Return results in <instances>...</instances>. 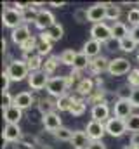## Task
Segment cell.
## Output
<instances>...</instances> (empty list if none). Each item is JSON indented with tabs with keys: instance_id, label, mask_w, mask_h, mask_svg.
Listing matches in <instances>:
<instances>
[{
	"instance_id": "obj_13",
	"label": "cell",
	"mask_w": 139,
	"mask_h": 149,
	"mask_svg": "<svg viewBox=\"0 0 139 149\" xmlns=\"http://www.w3.org/2000/svg\"><path fill=\"white\" fill-rule=\"evenodd\" d=\"M2 139L7 141V142H19L23 139V132H21V127L19 125H5L4 127V134H2Z\"/></svg>"
},
{
	"instance_id": "obj_34",
	"label": "cell",
	"mask_w": 139,
	"mask_h": 149,
	"mask_svg": "<svg viewBox=\"0 0 139 149\" xmlns=\"http://www.w3.org/2000/svg\"><path fill=\"white\" fill-rule=\"evenodd\" d=\"M85 101H87V102H91L92 106H98V104L106 102V101H104V90H103V88H96V90H94L87 99H85Z\"/></svg>"
},
{
	"instance_id": "obj_33",
	"label": "cell",
	"mask_w": 139,
	"mask_h": 149,
	"mask_svg": "<svg viewBox=\"0 0 139 149\" xmlns=\"http://www.w3.org/2000/svg\"><path fill=\"white\" fill-rule=\"evenodd\" d=\"M87 109V101H84V99H75V102H73V106H71V109H70V114L71 116H82L84 113Z\"/></svg>"
},
{
	"instance_id": "obj_11",
	"label": "cell",
	"mask_w": 139,
	"mask_h": 149,
	"mask_svg": "<svg viewBox=\"0 0 139 149\" xmlns=\"http://www.w3.org/2000/svg\"><path fill=\"white\" fill-rule=\"evenodd\" d=\"M49 80L51 78L44 71H35V73H30V76H28V85L33 90H42V88H47Z\"/></svg>"
},
{
	"instance_id": "obj_52",
	"label": "cell",
	"mask_w": 139,
	"mask_h": 149,
	"mask_svg": "<svg viewBox=\"0 0 139 149\" xmlns=\"http://www.w3.org/2000/svg\"><path fill=\"white\" fill-rule=\"evenodd\" d=\"M5 49H7V42H5V38H2V52L5 54Z\"/></svg>"
},
{
	"instance_id": "obj_44",
	"label": "cell",
	"mask_w": 139,
	"mask_h": 149,
	"mask_svg": "<svg viewBox=\"0 0 139 149\" xmlns=\"http://www.w3.org/2000/svg\"><path fill=\"white\" fill-rule=\"evenodd\" d=\"M11 78H9V74L7 71H2V94H5V92H9V85H11Z\"/></svg>"
},
{
	"instance_id": "obj_25",
	"label": "cell",
	"mask_w": 139,
	"mask_h": 149,
	"mask_svg": "<svg viewBox=\"0 0 139 149\" xmlns=\"http://www.w3.org/2000/svg\"><path fill=\"white\" fill-rule=\"evenodd\" d=\"M56 109H58V108H56V101H52V99H49V97L38 101V111L42 113V116L51 114V113H56Z\"/></svg>"
},
{
	"instance_id": "obj_41",
	"label": "cell",
	"mask_w": 139,
	"mask_h": 149,
	"mask_svg": "<svg viewBox=\"0 0 139 149\" xmlns=\"http://www.w3.org/2000/svg\"><path fill=\"white\" fill-rule=\"evenodd\" d=\"M37 16H38V12L35 10V5L32 9H28V10H25L23 12V23H32V21H37Z\"/></svg>"
},
{
	"instance_id": "obj_6",
	"label": "cell",
	"mask_w": 139,
	"mask_h": 149,
	"mask_svg": "<svg viewBox=\"0 0 139 149\" xmlns=\"http://www.w3.org/2000/svg\"><path fill=\"white\" fill-rule=\"evenodd\" d=\"M106 134H110L111 137H122L125 132H127V125H125V120H120V118H110L106 123Z\"/></svg>"
},
{
	"instance_id": "obj_35",
	"label": "cell",
	"mask_w": 139,
	"mask_h": 149,
	"mask_svg": "<svg viewBox=\"0 0 139 149\" xmlns=\"http://www.w3.org/2000/svg\"><path fill=\"white\" fill-rule=\"evenodd\" d=\"M54 137L58 139V141H61V142H71V139H73V132L66 128V127H61L59 130H56L54 132Z\"/></svg>"
},
{
	"instance_id": "obj_4",
	"label": "cell",
	"mask_w": 139,
	"mask_h": 149,
	"mask_svg": "<svg viewBox=\"0 0 139 149\" xmlns=\"http://www.w3.org/2000/svg\"><path fill=\"white\" fill-rule=\"evenodd\" d=\"M132 71V66L129 63V59L125 57H115L110 61V68H108V73L111 76H122V74H127Z\"/></svg>"
},
{
	"instance_id": "obj_9",
	"label": "cell",
	"mask_w": 139,
	"mask_h": 149,
	"mask_svg": "<svg viewBox=\"0 0 139 149\" xmlns=\"http://www.w3.org/2000/svg\"><path fill=\"white\" fill-rule=\"evenodd\" d=\"M56 24V19H54V14L51 10H38V16H37V21H35V26L42 31H47L51 26Z\"/></svg>"
},
{
	"instance_id": "obj_16",
	"label": "cell",
	"mask_w": 139,
	"mask_h": 149,
	"mask_svg": "<svg viewBox=\"0 0 139 149\" xmlns=\"http://www.w3.org/2000/svg\"><path fill=\"white\" fill-rule=\"evenodd\" d=\"M30 37H32V33H30V28H28L26 24H21V26H18L16 30L11 31V40H12L16 45H19V47H21Z\"/></svg>"
},
{
	"instance_id": "obj_36",
	"label": "cell",
	"mask_w": 139,
	"mask_h": 149,
	"mask_svg": "<svg viewBox=\"0 0 139 149\" xmlns=\"http://www.w3.org/2000/svg\"><path fill=\"white\" fill-rule=\"evenodd\" d=\"M77 54H78V52H75L73 49H66L65 52H61V56H59V61H61L63 64H66V66H73Z\"/></svg>"
},
{
	"instance_id": "obj_3",
	"label": "cell",
	"mask_w": 139,
	"mask_h": 149,
	"mask_svg": "<svg viewBox=\"0 0 139 149\" xmlns=\"http://www.w3.org/2000/svg\"><path fill=\"white\" fill-rule=\"evenodd\" d=\"M2 23H4L5 28L16 30L18 26L25 24V23H23V12H19V10L14 9V7H5L4 12H2Z\"/></svg>"
},
{
	"instance_id": "obj_37",
	"label": "cell",
	"mask_w": 139,
	"mask_h": 149,
	"mask_svg": "<svg viewBox=\"0 0 139 149\" xmlns=\"http://www.w3.org/2000/svg\"><path fill=\"white\" fill-rule=\"evenodd\" d=\"M125 125H127V130H129V132H132V134L139 132V114L138 113H132V114L125 120Z\"/></svg>"
},
{
	"instance_id": "obj_29",
	"label": "cell",
	"mask_w": 139,
	"mask_h": 149,
	"mask_svg": "<svg viewBox=\"0 0 139 149\" xmlns=\"http://www.w3.org/2000/svg\"><path fill=\"white\" fill-rule=\"evenodd\" d=\"M45 33H47V37L51 38L52 42H58V40H61L63 35H65V28H63V24H61V23H56V24H54V26H51Z\"/></svg>"
},
{
	"instance_id": "obj_18",
	"label": "cell",
	"mask_w": 139,
	"mask_h": 149,
	"mask_svg": "<svg viewBox=\"0 0 139 149\" xmlns=\"http://www.w3.org/2000/svg\"><path fill=\"white\" fill-rule=\"evenodd\" d=\"M91 142H92V141L89 139V135H87L85 132H82V130H75V132H73V139H71L70 144L73 146V149H87Z\"/></svg>"
},
{
	"instance_id": "obj_19",
	"label": "cell",
	"mask_w": 139,
	"mask_h": 149,
	"mask_svg": "<svg viewBox=\"0 0 139 149\" xmlns=\"http://www.w3.org/2000/svg\"><path fill=\"white\" fill-rule=\"evenodd\" d=\"M35 102V97L32 92H19L18 95H14V106H18L19 109H28L32 108V104Z\"/></svg>"
},
{
	"instance_id": "obj_17",
	"label": "cell",
	"mask_w": 139,
	"mask_h": 149,
	"mask_svg": "<svg viewBox=\"0 0 139 149\" xmlns=\"http://www.w3.org/2000/svg\"><path fill=\"white\" fill-rule=\"evenodd\" d=\"M108 68H110V61H108L104 56H98V57L91 59L89 70H91L92 74H103L104 71H108Z\"/></svg>"
},
{
	"instance_id": "obj_42",
	"label": "cell",
	"mask_w": 139,
	"mask_h": 149,
	"mask_svg": "<svg viewBox=\"0 0 139 149\" xmlns=\"http://www.w3.org/2000/svg\"><path fill=\"white\" fill-rule=\"evenodd\" d=\"M132 88H139V70H132L129 73V81H127Z\"/></svg>"
},
{
	"instance_id": "obj_21",
	"label": "cell",
	"mask_w": 139,
	"mask_h": 149,
	"mask_svg": "<svg viewBox=\"0 0 139 149\" xmlns=\"http://www.w3.org/2000/svg\"><path fill=\"white\" fill-rule=\"evenodd\" d=\"M101 42H98V40H87L85 43H84V49H82V52L87 56V57H91V59H94V57H98L99 56V52H101Z\"/></svg>"
},
{
	"instance_id": "obj_10",
	"label": "cell",
	"mask_w": 139,
	"mask_h": 149,
	"mask_svg": "<svg viewBox=\"0 0 139 149\" xmlns=\"http://www.w3.org/2000/svg\"><path fill=\"white\" fill-rule=\"evenodd\" d=\"M132 104L131 101H122V99H117L115 101V106H113V114L115 118H120V120H127L131 114H132Z\"/></svg>"
},
{
	"instance_id": "obj_28",
	"label": "cell",
	"mask_w": 139,
	"mask_h": 149,
	"mask_svg": "<svg viewBox=\"0 0 139 149\" xmlns=\"http://www.w3.org/2000/svg\"><path fill=\"white\" fill-rule=\"evenodd\" d=\"M73 102H75V97H71V95H63V97H59V99H56V108H58V111H68L71 109V106H73Z\"/></svg>"
},
{
	"instance_id": "obj_39",
	"label": "cell",
	"mask_w": 139,
	"mask_h": 149,
	"mask_svg": "<svg viewBox=\"0 0 139 149\" xmlns=\"http://www.w3.org/2000/svg\"><path fill=\"white\" fill-rule=\"evenodd\" d=\"M127 21L129 24L134 28V26H139V9L138 7H132L129 12H127Z\"/></svg>"
},
{
	"instance_id": "obj_7",
	"label": "cell",
	"mask_w": 139,
	"mask_h": 149,
	"mask_svg": "<svg viewBox=\"0 0 139 149\" xmlns=\"http://www.w3.org/2000/svg\"><path fill=\"white\" fill-rule=\"evenodd\" d=\"M106 5L108 3H94L87 9V16H89V23L98 24L103 23L106 19Z\"/></svg>"
},
{
	"instance_id": "obj_8",
	"label": "cell",
	"mask_w": 139,
	"mask_h": 149,
	"mask_svg": "<svg viewBox=\"0 0 139 149\" xmlns=\"http://www.w3.org/2000/svg\"><path fill=\"white\" fill-rule=\"evenodd\" d=\"M85 134L89 135L91 141H101L103 135L106 134V127H104V123H101V121L91 120V121L85 125Z\"/></svg>"
},
{
	"instance_id": "obj_26",
	"label": "cell",
	"mask_w": 139,
	"mask_h": 149,
	"mask_svg": "<svg viewBox=\"0 0 139 149\" xmlns=\"http://www.w3.org/2000/svg\"><path fill=\"white\" fill-rule=\"evenodd\" d=\"M59 57H56V56H51V57H47L45 61H44V66H42V71L47 74V76H51L52 73H56V70H58V66H59Z\"/></svg>"
},
{
	"instance_id": "obj_14",
	"label": "cell",
	"mask_w": 139,
	"mask_h": 149,
	"mask_svg": "<svg viewBox=\"0 0 139 149\" xmlns=\"http://www.w3.org/2000/svg\"><path fill=\"white\" fill-rule=\"evenodd\" d=\"M5 125H19L21 118H23V109H19L18 106H11L7 109H2Z\"/></svg>"
},
{
	"instance_id": "obj_38",
	"label": "cell",
	"mask_w": 139,
	"mask_h": 149,
	"mask_svg": "<svg viewBox=\"0 0 139 149\" xmlns=\"http://www.w3.org/2000/svg\"><path fill=\"white\" fill-rule=\"evenodd\" d=\"M132 87L127 83V85H122V87H118V90H117V99H122V101H131V95H132Z\"/></svg>"
},
{
	"instance_id": "obj_30",
	"label": "cell",
	"mask_w": 139,
	"mask_h": 149,
	"mask_svg": "<svg viewBox=\"0 0 139 149\" xmlns=\"http://www.w3.org/2000/svg\"><path fill=\"white\" fill-rule=\"evenodd\" d=\"M136 47H138V43H136V40L131 37V35L118 42V49H120L122 52H127V54L134 52V50H136Z\"/></svg>"
},
{
	"instance_id": "obj_5",
	"label": "cell",
	"mask_w": 139,
	"mask_h": 149,
	"mask_svg": "<svg viewBox=\"0 0 139 149\" xmlns=\"http://www.w3.org/2000/svg\"><path fill=\"white\" fill-rule=\"evenodd\" d=\"M91 37L92 40H98L101 43H106L110 42L113 35H111V26H108L106 23H98V24H92L91 28Z\"/></svg>"
},
{
	"instance_id": "obj_27",
	"label": "cell",
	"mask_w": 139,
	"mask_h": 149,
	"mask_svg": "<svg viewBox=\"0 0 139 149\" xmlns=\"http://www.w3.org/2000/svg\"><path fill=\"white\" fill-rule=\"evenodd\" d=\"M91 66V57H87L84 52H78L77 57H75V63H73V70L75 71H84Z\"/></svg>"
},
{
	"instance_id": "obj_1",
	"label": "cell",
	"mask_w": 139,
	"mask_h": 149,
	"mask_svg": "<svg viewBox=\"0 0 139 149\" xmlns=\"http://www.w3.org/2000/svg\"><path fill=\"white\" fill-rule=\"evenodd\" d=\"M5 71H7L9 78H11L12 81H23L25 78L30 76V70H28V66H26V63H25L23 59H14V61H11Z\"/></svg>"
},
{
	"instance_id": "obj_46",
	"label": "cell",
	"mask_w": 139,
	"mask_h": 149,
	"mask_svg": "<svg viewBox=\"0 0 139 149\" xmlns=\"http://www.w3.org/2000/svg\"><path fill=\"white\" fill-rule=\"evenodd\" d=\"M12 149H35V148L30 146V144H26V142H23V141H19V142L12 144Z\"/></svg>"
},
{
	"instance_id": "obj_2",
	"label": "cell",
	"mask_w": 139,
	"mask_h": 149,
	"mask_svg": "<svg viewBox=\"0 0 139 149\" xmlns=\"http://www.w3.org/2000/svg\"><path fill=\"white\" fill-rule=\"evenodd\" d=\"M68 78L66 76H52L51 80H49V83H47V92H49V95L51 97H63V95H66V90H68Z\"/></svg>"
},
{
	"instance_id": "obj_47",
	"label": "cell",
	"mask_w": 139,
	"mask_h": 149,
	"mask_svg": "<svg viewBox=\"0 0 139 149\" xmlns=\"http://www.w3.org/2000/svg\"><path fill=\"white\" fill-rule=\"evenodd\" d=\"M87 149H106V146L103 144V141H92Z\"/></svg>"
},
{
	"instance_id": "obj_48",
	"label": "cell",
	"mask_w": 139,
	"mask_h": 149,
	"mask_svg": "<svg viewBox=\"0 0 139 149\" xmlns=\"http://www.w3.org/2000/svg\"><path fill=\"white\" fill-rule=\"evenodd\" d=\"M131 37L136 40V43H139V26H134V28H131V33H129Z\"/></svg>"
},
{
	"instance_id": "obj_45",
	"label": "cell",
	"mask_w": 139,
	"mask_h": 149,
	"mask_svg": "<svg viewBox=\"0 0 139 149\" xmlns=\"http://www.w3.org/2000/svg\"><path fill=\"white\" fill-rule=\"evenodd\" d=\"M131 104L134 108H139V88L132 90V95H131Z\"/></svg>"
},
{
	"instance_id": "obj_40",
	"label": "cell",
	"mask_w": 139,
	"mask_h": 149,
	"mask_svg": "<svg viewBox=\"0 0 139 149\" xmlns=\"http://www.w3.org/2000/svg\"><path fill=\"white\" fill-rule=\"evenodd\" d=\"M73 19L77 21V23H80V24H84V23H87L89 21V16H87V9H77L75 12H73Z\"/></svg>"
},
{
	"instance_id": "obj_12",
	"label": "cell",
	"mask_w": 139,
	"mask_h": 149,
	"mask_svg": "<svg viewBox=\"0 0 139 149\" xmlns=\"http://www.w3.org/2000/svg\"><path fill=\"white\" fill-rule=\"evenodd\" d=\"M42 125H44V128L47 132H52L54 134L56 130H59L63 127V121H61V116L58 113H51V114L42 116Z\"/></svg>"
},
{
	"instance_id": "obj_22",
	"label": "cell",
	"mask_w": 139,
	"mask_h": 149,
	"mask_svg": "<svg viewBox=\"0 0 139 149\" xmlns=\"http://www.w3.org/2000/svg\"><path fill=\"white\" fill-rule=\"evenodd\" d=\"M52 40L47 37V33L44 31L40 37H38V45H37V54L38 56H47V54H51V50H52Z\"/></svg>"
},
{
	"instance_id": "obj_49",
	"label": "cell",
	"mask_w": 139,
	"mask_h": 149,
	"mask_svg": "<svg viewBox=\"0 0 139 149\" xmlns=\"http://www.w3.org/2000/svg\"><path fill=\"white\" fill-rule=\"evenodd\" d=\"M131 144L136 146V148H139V132H136V134L131 135Z\"/></svg>"
},
{
	"instance_id": "obj_51",
	"label": "cell",
	"mask_w": 139,
	"mask_h": 149,
	"mask_svg": "<svg viewBox=\"0 0 139 149\" xmlns=\"http://www.w3.org/2000/svg\"><path fill=\"white\" fill-rule=\"evenodd\" d=\"M106 45H108V47H110V50H115V49H113V47H115V45H117V47H118V42H117V40H113V38H111V40H110V42H106Z\"/></svg>"
},
{
	"instance_id": "obj_23",
	"label": "cell",
	"mask_w": 139,
	"mask_h": 149,
	"mask_svg": "<svg viewBox=\"0 0 139 149\" xmlns=\"http://www.w3.org/2000/svg\"><path fill=\"white\" fill-rule=\"evenodd\" d=\"M129 28H127V24L125 23H122V21H117V23H113V26H111V35H113V40H117V42H120V40H124L125 37H129Z\"/></svg>"
},
{
	"instance_id": "obj_43",
	"label": "cell",
	"mask_w": 139,
	"mask_h": 149,
	"mask_svg": "<svg viewBox=\"0 0 139 149\" xmlns=\"http://www.w3.org/2000/svg\"><path fill=\"white\" fill-rule=\"evenodd\" d=\"M11 106H14V95H11V92L2 94V109H7Z\"/></svg>"
},
{
	"instance_id": "obj_53",
	"label": "cell",
	"mask_w": 139,
	"mask_h": 149,
	"mask_svg": "<svg viewBox=\"0 0 139 149\" xmlns=\"http://www.w3.org/2000/svg\"><path fill=\"white\" fill-rule=\"evenodd\" d=\"M124 149H139V148H136V146H132V144H127V146H125Z\"/></svg>"
},
{
	"instance_id": "obj_54",
	"label": "cell",
	"mask_w": 139,
	"mask_h": 149,
	"mask_svg": "<svg viewBox=\"0 0 139 149\" xmlns=\"http://www.w3.org/2000/svg\"><path fill=\"white\" fill-rule=\"evenodd\" d=\"M138 63H139V52H138Z\"/></svg>"
},
{
	"instance_id": "obj_20",
	"label": "cell",
	"mask_w": 139,
	"mask_h": 149,
	"mask_svg": "<svg viewBox=\"0 0 139 149\" xmlns=\"http://www.w3.org/2000/svg\"><path fill=\"white\" fill-rule=\"evenodd\" d=\"M75 88H77V92H78L82 97H85V99H87V97L96 90V88H94V80H92V78H89V76H84V78L78 81V85H77Z\"/></svg>"
},
{
	"instance_id": "obj_15",
	"label": "cell",
	"mask_w": 139,
	"mask_h": 149,
	"mask_svg": "<svg viewBox=\"0 0 139 149\" xmlns=\"http://www.w3.org/2000/svg\"><path fill=\"white\" fill-rule=\"evenodd\" d=\"M91 116H92L94 121L106 123V121L110 120V106H108V102L98 104V106H92V109H91Z\"/></svg>"
},
{
	"instance_id": "obj_31",
	"label": "cell",
	"mask_w": 139,
	"mask_h": 149,
	"mask_svg": "<svg viewBox=\"0 0 139 149\" xmlns=\"http://www.w3.org/2000/svg\"><path fill=\"white\" fill-rule=\"evenodd\" d=\"M37 45H38V38L32 35V37L28 38V40H26L19 49H21V52H23V54H25V57H26V56H32V54H33V50H37Z\"/></svg>"
},
{
	"instance_id": "obj_50",
	"label": "cell",
	"mask_w": 139,
	"mask_h": 149,
	"mask_svg": "<svg viewBox=\"0 0 139 149\" xmlns=\"http://www.w3.org/2000/svg\"><path fill=\"white\" fill-rule=\"evenodd\" d=\"M65 5H66V2H51V7H56V9H61Z\"/></svg>"
},
{
	"instance_id": "obj_32",
	"label": "cell",
	"mask_w": 139,
	"mask_h": 149,
	"mask_svg": "<svg viewBox=\"0 0 139 149\" xmlns=\"http://www.w3.org/2000/svg\"><path fill=\"white\" fill-rule=\"evenodd\" d=\"M120 14H122L120 5H117V3H108V5H106V19L117 23V21L120 19Z\"/></svg>"
},
{
	"instance_id": "obj_24",
	"label": "cell",
	"mask_w": 139,
	"mask_h": 149,
	"mask_svg": "<svg viewBox=\"0 0 139 149\" xmlns=\"http://www.w3.org/2000/svg\"><path fill=\"white\" fill-rule=\"evenodd\" d=\"M25 63H26V66H28L30 73L42 71V66H44V59H42V56H38V54L26 56V57H25Z\"/></svg>"
}]
</instances>
